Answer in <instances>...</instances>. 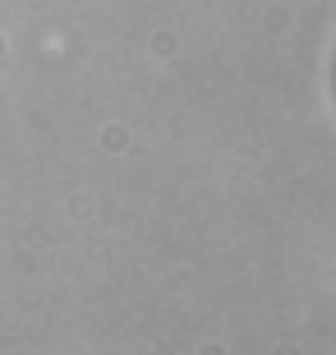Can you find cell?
Returning a JSON list of instances; mask_svg holds the SVG:
<instances>
[{
    "label": "cell",
    "instance_id": "obj_1",
    "mask_svg": "<svg viewBox=\"0 0 336 355\" xmlns=\"http://www.w3.org/2000/svg\"><path fill=\"white\" fill-rule=\"evenodd\" d=\"M332 92H336V65H332Z\"/></svg>",
    "mask_w": 336,
    "mask_h": 355
}]
</instances>
